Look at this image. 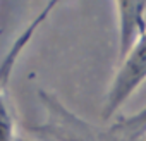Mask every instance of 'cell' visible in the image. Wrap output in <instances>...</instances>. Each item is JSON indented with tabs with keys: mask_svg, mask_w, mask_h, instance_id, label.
Returning a JSON list of instances; mask_svg holds the SVG:
<instances>
[{
	"mask_svg": "<svg viewBox=\"0 0 146 141\" xmlns=\"http://www.w3.org/2000/svg\"><path fill=\"white\" fill-rule=\"evenodd\" d=\"M144 79H146V33L122 59V65L112 81L107 96L103 117L105 119L112 117L127 102L131 93H134L143 84Z\"/></svg>",
	"mask_w": 146,
	"mask_h": 141,
	"instance_id": "obj_1",
	"label": "cell"
},
{
	"mask_svg": "<svg viewBox=\"0 0 146 141\" xmlns=\"http://www.w3.org/2000/svg\"><path fill=\"white\" fill-rule=\"evenodd\" d=\"M5 83L0 81V141H14V124L11 112L7 108L5 98L2 95V88Z\"/></svg>",
	"mask_w": 146,
	"mask_h": 141,
	"instance_id": "obj_4",
	"label": "cell"
},
{
	"mask_svg": "<svg viewBox=\"0 0 146 141\" xmlns=\"http://www.w3.org/2000/svg\"><path fill=\"white\" fill-rule=\"evenodd\" d=\"M120 31V59H124L139 38L146 33V2H119L115 4Z\"/></svg>",
	"mask_w": 146,
	"mask_h": 141,
	"instance_id": "obj_2",
	"label": "cell"
},
{
	"mask_svg": "<svg viewBox=\"0 0 146 141\" xmlns=\"http://www.w3.org/2000/svg\"><path fill=\"white\" fill-rule=\"evenodd\" d=\"M144 132H146V107L136 115L122 119L120 122H117V126L112 127L115 141H136Z\"/></svg>",
	"mask_w": 146,
	"mask_h": 141,
	"instance_id": "obj_3",
	"label": "cell"
}]
</instances>
